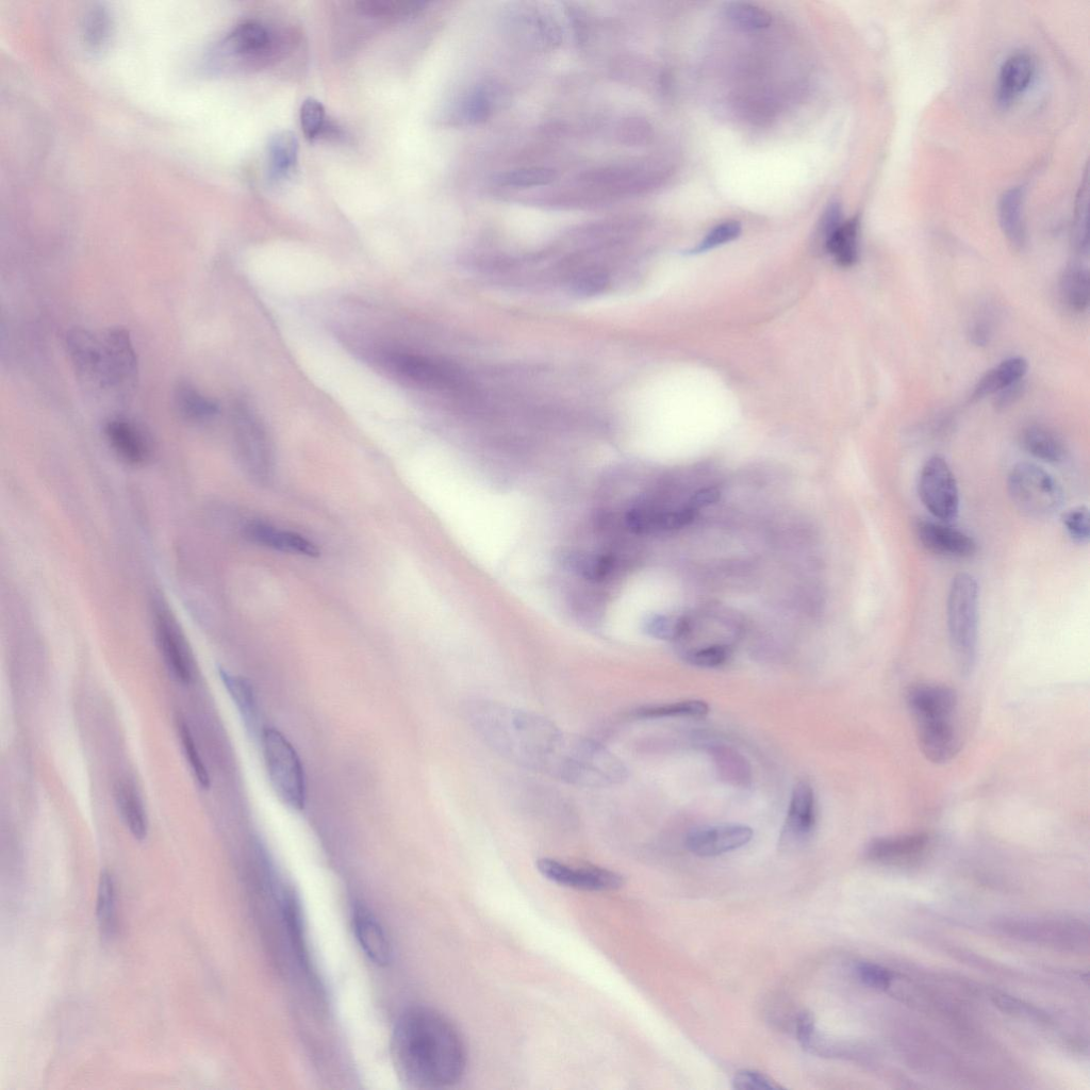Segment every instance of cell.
Segmentation results:
<instances>
[{
    "label": "cell",
    "instance_id": "obj_50",
    "mask_svg": "<svg viewBox=\"0 0 1090 1090\" xmlns=\"http://www.w3.org/2000/svg\"><path fill=\"white\" fill-rule=\"evenodd\" d=\"M844 222L842 219V209L839 203H832L828 209L823 213V217L820 222V235L825 241L834 233V231ZM824 241V243H825Z\"/></svg>",
    "mask_w": 1090,
    "mask_h": 1090
},
{
    "label": "cell",
    "instance_id": "obj_6",
    "mask_svg": "<svg viewBox=\"0 0 1090 1090\" xmlns=\"http://www.w3.org/2000/svg\"><path fill=\"white\" fill-rule=\"evenodd\" d=\"M261 743L269 780L275 795L293 811H303L306 804V779L299 754L284 734L264 729Z\"/></svg>",
    "mask_w": 1090,
    "mask_h": 1090
},
{
    "label": "cell",
    "instance_id": "obj_53",
    "mask_svg": "<svg viewBox=\"0 0 1090 1090\" xmlns=\"http://www.w3.org/2000/svg\"><path fill=\"white\" fill-rule=\"evenodd\" d=\"M607 284V278L602 274H589L578 280L576 288L578 292L594 294L602 291Z\"/></svg>",
    "mask_w": 1090,
    "mask_h": 1090
},
{
    "label": "cell",
    "instance_id": "obj_29",
    "mask_svg": "<svg viewBox=\"0 0 1090 1090\" xmlns=\"http://www.w3.org/2000/svg\"><path fill=\"white\" fill-rule=\"evenodd\" d=\"M708 752L713 757L719 778L736 787H748L752 782L751 767L745 757L736 750L712 743Z\"/></svg>",
    "mask_w": 1090,
    "mask_h": 1090
},
{
    "label": "cell",
    "instance_id": "obj_22",
    "mask_svg": "<svg viewBox=\"0 0 1090 1090\" xmlns=\"http://www.w3.org/2000/svg\"><path fill=\"white\" fill-rule=\"evenodd\" d=\"M1025 190L1014 187L1004 192L998 205L1001 229L1007 240L1016 250H1023L1027 245V227L1023 218Z\"/></svg>",
    "mask_w": 1090,
    "mask_h": 1090
},
{
    "label": "cell",
    "instance_id": "obj_34",
    "mask_svg": "<svg viewBox=\"0 0 1090 1090\" xmlns=\"http://www.w3.org/2000/svg\"><path fill=\"white\" fill-rule=\"evenodd\" d=\"M1063 302L1073 311L1083 312L1089 305V273L1080 264L1067 268L1061 278Z\"/></svg>",
    "mask_w": 1090,
    "mask_h": 1090
},
{
    "label": "cell",
    "instance_id": "obj_26",
    "mask_svg": "<svg viewBox=\"0 0 1090 1090\" xmlns=\"http://www.w3.org/2000/svg\"><path fill=\"white\" fill-rule=\"evenodd\" d=\"M1020 442L1023 450L1049 464H1060L1067 457L1063 440L1043 426L1032 425L1023 429Z\"/></svg>",
    "mask_w": 1090,
    "mask_h": 1090
},
{
    "label": "cell",
    "instance_id": "obj_20",
    "mask_svg": "<svg viewBox=\"0 0 1090 1090\" xmlns=\"http://www.w3.org/2000/svg\"><path fill=\"white\" fill-rule=\"evenodd\" d=\"M157 637L164 663L170 673L179 683L189 685L192 681V667L185 642L173 621L164 613L157 617Z\"/></svg>",
    "mask_w": 1090,
    "mask_h": 1090
},
{
    "label": "cell",
    "instance_id": "obj_51",
    "mask_svg": "<svg viewBox=\"0 0 1090 1090\" xmlns=\"http://www.w3.org/2000/svg\"><path fill=\"white\" fill-rule=\"evenodd\" d=\"M721 498V492L718 488L709 487L701 489L692 495L689 501L688 507L698 511L701 508H705L709 505L717 503Z\"/></svg>",
    "mask_w": 1090,
    "mask_h": 1090
},
{
    "label": "cell",
    "instance_id": "obj_32",
    "mask_svg": "<svg viewBox=\"0 0 1090 1090\" xmlns=\"http://www.w3.org/2000/svg\"><path fill=\"white\" fill-rule=\"evenodd\" d=\"M354 5L360 14L368 18L400 21L417 15L426 4L421 0H360Z\"/></svg>",
    "mask_w": 1090,
    "mask_h": 1090
},
{
    "label": "cell",
    "instance_id": "obj_12",
    "mask_svg": "<svg viewBox=\"0 0 1090 1090\" xmlns=\"http://www.w3.org/2000/svg\"><path fill=\"white\" fill-rule=\"evenodd\" d=\"M384 362L395 374L422 387H451L458 379L450 367L423 356L399 352L387 353Z\"/></svg>",
    "mask_w": 1090,
    "mask_h": 1090
},
{
    "label": "cell",
    "instance_id": "obj_43",
    "mask_svg": "<svg viewBox=\"0 0 1090 1090\" xmlns=\"http://www.w3.org/2000/svg\"><path fill=\"white\" fill-rule=\"evenodd\" d=\"M1062 523L1069 538L1078 544H1087L1090 539V515L1086 506L1067 510L1062 516Z\"/></svg>",
    "mask_w": 1090,
    "mask_h": 1090
},
{
    "label": "cell",
    "instance_id": "obj_28",
    "mask_svg": "<svg viewBox=\"0 0 1090 1090\" xmlns=\"http://www.w3.org/2000/svg\"><path fill=\"white\" fill-rule=\"evenodd\" d=\"M860 217L844 221L825 241V249L842 268L853 267L860 254Z\"/></svg>",
    "mask_w": 1090,
    "mask_h": 1090
},
{
    "label": "cell",
    "instance_id": "obj_41",
    "mask_svg": "<svg viewBox=\"0 0 1090 1090\" xmlns=\"http://www.w3.org/2000/svg\"><path fill=\"white\" fill-rule=\"evenodd\" d=\"M178 733L180 736L181 745H183L184 752L190 768L193 772L194 778L196 779L198 785H200L203 789H208L210 787L208 770L203 763L200 752H198L195 746L191 731L189 730L188 725L184 721H178Z\"/></svg>",
    "mask_w": 1090,
    "mask_h": 1090
},
{
    "label": "cell",
    "instance_id": "obj_18",
    "mask_svg": "<svg viewBox=\"0 0 1090 1090\" xmlns=\"http://www.w3.org/2000/svg\"><path fill=\"white\" fill-rule=\"evenodd\" d=\"M111 448L127 464L139 466L151 456V443L144 429L125 418H113L105 426Z\"/></svg>",
    "mask_w": 1090,
    "mask_h": 1090
},
{
    "label": "cell",
    "instance_id": "obj_5",
    "mask_svg": "<svg viewBox=\"0 0 1090 1090\" xmlns=\"http://www.w3.org/2000/svg\"><path fill=\"white\" fill-rule=\"evenodd\" d=\"M275 33L258 21H246L218 43L209 56L213 71H237L266 68L282 53Z\"/></svg>",
    "mask_w": 1090,
    "mask_h": 1090
},
{
    "label": "cell",
    "instance_id": "obj_25",
    "mask_svg": "<svg viewBox=\"0 0 1090 1090\" xmlns=\"http://www.w3.org/2000/svg\"><path fill=\"white\" fill-rule=\"evenodd\" d=\"M1028 369V361L1025 358L1015 357L1001 362L998 367L990 370L980 379L972 392V400H982L986 396L997 394L1003 389L1022 381Z\"/></svg>",
    "mask_w": 1090,
    "mask_h": 1090
},
{
    "label": "cell",
    "instance_id": "obj_42",
    "mask_svg": "<svg viewBox=\"0 0 1090 1090\" xmlns=\"http://www.w3.org/2000/svg\"><path fill=\"white\" fill-rule=\"evenodd\" d=\"M741 231V225L736 221L719 224L710 230L705 238L698 245L687 251L686 254L699 255L717 249V247L721 245L736 240L740 236Z\"/></svg>",
    "mask_w": 1090,
    "mask_h": 1090
},
{
    "label": "cell",
    "instance_id": "obj_3",
    "mask_svg": "<svg viewBox=\"0 0 1090 1090\" xmlns=\"http://www.w3.org/2000/svg\"><path fill=\"white\" fill-rule=\"evenodd\" d=\"M66 346L77 376L86 388L119 396L134 388L138 359L127 330L110 328L96 335L75 328L66 337Z\"/></svg>",
    "mask_w": 1090,
    "mask_h": 1090
},
{
    "label": "cell",
    "instance_id": "obj_31",
    "mask_svg": "<svg viewBox=\"0 0 1090 1090\" xmlns=\"http://www.w3.org/2000/svg\"><path fill=\"white\" fill-rule=\"evenodd\" d=\"M174 402L180 416L190 421H206L219 412V405L208 399L188 382H180L174 392Z\"/></svg>",
    "mask_w": 1090,
    "mask_h": 1090
},
{
    "label": "cell",
    "instance_id": "obj_38",
    "mask_svg": "<svg viewBox=\"0 0 1090 1090\" xmlns=\"http://www.w3.org/2000/svg\"><path fill=\"white\" fill-rule=\"evenodd\" d=\"M725 16L735 26L745 30L767 28L771 15L757 6L747 3H731L725 8Z\"/></svg>",
    "mask_w": 1090,
    "mask_h": 1090
},
{
    "label": "cell",
    "instance_id": "obj_8",
    "mask_svg": "<svg viewBox=\"0 0 1090 1090\" xmlns=\"http://www.w3.org/2000/svg\"><path fill=\"white\" fill-rule=\"evenodd\" d=\"M918 494L923 506L936 520L950 523L959 516V485L945 458L933 456L923 465Z\"/></svg>",
    "mask_w": 1090,
    "mask_h": 1090
},
{
    "label": "cell",
    "instance_id": "obj_14",
    "mask_svg": "<svg viewBox=\"0 0 1090 1090\" xmlns=\"http://www.w3.org/2000/svg\"><path fill=\"white\" fill-rule=\"evenodd\" d=\"M1036 76V61L1025 51L1013 53L1000 66L996 103L1001 109L1012 107L1033 84Z\"/></svg>",
    "mask_w": 1090,
    "mask_h": 1090
},
{
    "label": "cell",
    "instance_id": "obj_11",
    "mask_svg": "<svg viewBox=\"0 0 1090 1090\" xmlns=\"http://www.w3.org/2000/svg\"><path fill=\"white\" fill-rule=\"evenodd\" d=\"M915 533L922 547L938 556L966 559L978 551L976 540L948 523L921 519L915 524Z\"/></svg>",
    "mask_w": 1090,
    "mask_h": 1090
},
{
    "label": "cell",
    "instance_id": "obj_36",
    "mask_svg": "<svg viewBox=\"0 0 1090 1090\" xmlns=\"http://www.w3.org/2000/svg\"><path fill=\"white\" fill-rule=\"evenodd\" d=\"M557 172L549 168H526L501 173L494 177V183L503 187L532 188L548 186L557 179Z\"/></svg>",
    "mask_w": 1090,
    "mask_h": 1090
},
{
    "label": "cell",
    "instance_id": "obj_21",
    "mask_svg": "<svg viewBox=\"0 0 1090 1090\" xmlns=\"http://www.w3.org/2000/svg\"><path fill=\"white\" fill-rule=\"evenodd\" d=\"M353 923L362 951L376 965H388L391 961L392 949L381 923L363 907L356 908Z\"/></svg>",
    "mask_w": 1090,
    "mask_h": 1090
},
{
    "label": "cell",
    "instance_id": "obj_9",
    "mask_svg": "<svg viewBox=\"0 0 1090 1090\" xmlns=\"http://www.w3.org/2000/svg\"><path fill=\"white\" fill-rule=\"evenodd\" d=\"M537 868L552 883L576 890L600 893L619 889L624 884L622 875L613 870L596 866H572L553 858H541L537 862Z\"/></svg>",
    "mask_w": 1090,
    "mask_h": 1090
},
{
    "label": "cell",
    "instance_id": "obj_13",
    "mask_svg": "<svg viewBox=\"0 0 1090 1090\" xmlns=\"http://www.w3.org/2000/svg\"><path fill=\"white\" fill-rule=\"evenodd\" d=\"M753 838V830L742 824H720L691 831L685 840L693 854L712 857L745 847Z\"/></svg>",
    "mask_w": 1090,
    "mask_h": 1090
},
{
    "label": "cell",
    "instance_id": "obj_39",
    "mask_svg": "<svg viewBox=\"0 0 1090 1090\" xmlns=\"http://www.w3.org/2000/svg\"><path fill=\"white\" fill-rule=\"evenodd\" d=\"M494 103V95L489 87H480L471 93L462 105V117L473 124L483 123L489 119Z\"/></svg>",
    "mask_w": 1090,
    "mask_h": 1090
},
{
    "label": "cell",
    "instance_id": "obj_52",
    "mask_svg": "<svg viewBox=\"0 0 1090 1090\" xmlns=\"http://www.w3.org/2000/svg\"><path fill=\"white\" fill-rule=\"evenodd\" d=\"M1023 390H1025V385L1020 381L998 392V398L995 402L996 408L1003 410L1012 406L1021 398Z\"/></svg>",
    "mask_w": 1090,
    "mask_h": 1090
},
{
    "label": "cell",
    "instance_id": "obj_1",
    "mask_svg": "<svg viewBox=\"0 0 1090 1090\" xmlns=\"http://www.w3.org/2000/svg\"><path fill=\"white\" fill-rule=\"evenodd\" d=\"M473 728L495 752L528 770L586 788L622 784L629 770L598 741L567 733L527 710L475 701L469 712Z\"/></svg>",
    "mask_w": 1090,
    "mask_h": 1090
},
{
    "label": "cell",
    "instance_id": "obj_2",
    "mask_svg": "<svg viewBox=\"0 0 1090 1090\" xmlns=\"http://www.w3.org/2000/svg\"><path fill=\"white\" fill-rule=\"evenodd\" d=\"M390 1048L396 1076L408 1088H448L466 1075L464 1038L449 1018L429 1007H412L400 1017Z\"/></svg>",
    "mask_w": 1090,
    "mask_h": 1090
},
{
    "label": "cell",
    "instance_id": "obj_30",
    "mask_svg": "<svg viewBox=\"0 0 1090 1090\" xmlns=\"http://www.w3.org/2000/svg\"><path fill=\"white\" fill-rule=\"evenodd\" d=\"M220 676L229 696L239 710L246 729L253 736L257 735L259 731V713L252 685L243 677L231 674L224 669H220Z\"/></svg>",
    "mask_w": 1090,
    "mask_h": 1090
},
{
    "label": "cell",
    "instance_id": "obj_19",
    "mask_svg": "<svg viewBox=\"0 0 1090 1090\" xmlns=\"http://www.w3.org/2000/svg\"><path fill=\"white\" fill-rule=\"evenodd\" d=\"M815 825V792L807 782H801L792 792L783 840L788 844H801L812 835Z\"/></svg>",
    "mask_w": 1090,
    "mask_h": 1090
},
{
    "label": "cell",
    "instance_id": "obj_10",
    "mask_svg": "<svg viewBox=\"0 0 1090 1090\" xmlns=\"http://www.w3.org/2000/svg\"><path fill=\"white\" fill-rule=\"evenodd\" d=\"M1007 933L1038 944L1075 950L1088 947V929L1073 920L1014 921L1004 927Z\"/></svg>",
    "mask_w": 1090,
    "mask_h": 1090
},
{
    "label": "cell",
    "instance_id": "obj_54",
    "mask_svg": "<svg viewBox=\"0 0 1090 1090\" xmlns=\"http://www.w3.org/2000/svg\"><path fill=\"white\" fill-rule=\"evenodd\" d=\"M970 337L974 344L986 346L992 337V328L986 322H978L971 328Z\"/></svg>",
    "mask_w": 1090,
    "mask_h": 1090
},
{
    "label": "cell",
    "instance_id": "obj_40",
    "mask_svg": "<svg viewBox=\"0 0 1090 1090\" xmlns=\"http://www.w3.org/2000/svg\"><path fill=\"white\" fill-rule=\"evenodd\" d=\"M301 125L306 139L315 141L332 128L327 126L324 106L315 98H308L301 109Z\"/></svg>",
    "mask_w": 1090,
    "mask_h": 1090
},
{
    "label": "cell",
    "instance_id": "obj_48",
    "mask_svg": "<svg viewBox=\"0 0 1090 1090\" xmlns=\"http://www.w3.org/2000/svg\"><path fill=\"white\" fill-rule=\"evenodd\" d=\"M733 1087L738 1090H773L781 1088L763 1073L752 1070L737 1072L733 1080Z\"/></svg>",
    "mask_w": 1090,
    "mask_h": 1090
},
{
    "label": "cell",
    "instance_id": "obj_46",
    "mask_svg": "<svg viewBox=\"0 0 1090 1090\" xmlns=\"http://www.w3.org/2000/svg\"><path fill=\"white\" fill-rule=\"evenodd\" d=\"M652 130L646 121L641 119H627L619 127L621 142L629 145L646 143L651 138Z\"/></svg>",
    "mask_w": 1090,
    "mask_h": 1090
},
{
    "label": "cell",
    "instance_id": "obj_17",
    "mask_svg": "<svg viewBox=\"0 0 1090 1090\" xmlns=\"http://www.w3.org/2000/svg\"><path fill=\"white\" fill-rule=\"evenodd\" d=\"M953 719L917 722L919 746L924 756L934 764H947L959 754L961 740Z\"/></svg>",
    "mask_w": 1090,
    "mask_h": 1090
},
{
    "label": "cell",
    "instance_id": "obj_37",
    "mask_svg": "<svg viewBox=\"0 0 1090 1090\" xmlns=\"http://www.w3.org/2000/svg\"><path fill=\"white\" fill-rule=\"evenodd\" d=\"M644 631L656 639L677 641L691 632V622L686 617L655 615L644 622Z\"/></svg>",
    "mask_w": 1090,
    "mask_h": 1090
},
{
    "label": "cell",
    "instance_id": "obj_33",
    "mask_svg": "<svg viewBox=\"0 0 1090 1090\" xmlns=\"http://www.w3.org/2000/svg\"><path fill=\"white\" fill-rule=\"evenodd\" d=\"M96 919L99 931L104 938H111L117 932V889L112 874L104 870L99 878Z\"/></svg>",
    "mask_w": 1090,
    "mask_h": 1090
},
{
    "label": "cell",
    "instance_id": "obj_4",
    "mask_svg": "<svg viewBox=\"0 0 1090 1090\" xmlns=\"http://www.w3.org/2000/svg\"><path fill=\"white\" fill-rule=\"evenodd\" d=\"M979 585L969 573L957 574L950 585L947 624L957 668L968 676L977 662L979 639Z\"/></svg>",
    "mask_w": 1090,
    "mask_h": 1090
},
{
    "label": "cell",
    "instance_id": "obj_55",
    "mask_svg": "<svg viewBox=\"0 0 1090 1090\" xmlns=\"http://www.w3.org/2000/svg\"><path fill=\"white\" fill-rule=\"evenodd\" d=\"M91 18L88 35L90 36L92 43L95 44L96 42L103 40L107 26L104 20L101 19L103 18L101 13H94Z\"/></svg>",
    "mask_w": 1090,
    "mask_h": 1090
},
{
    "label": "cell",
    "instance_id": "obj_23",
    "mask_svg": "<svg viewBox=\"0 0 1090 1090\" xmlns=\"http://www.w3.org/2000/svg\"><path fill=\"white\" fill-rule=\"evenodd\" d=\"M246 537L251 541L277 551L296 553L308 557H318L320 551L306 538L299 534L282 532L263 524L252 523L246 527Z\"/></svg>",
    "mask_w": 1090,
    "mask_h": 1090
},
{
    "label": "cell",
    "instance_id": "obj_15",
    "mask_svg": "<svg viewBox=\"0 0 1090 1090\" xmlns=\"http://www.w3.org/2000/svg\"><path fill=\"white\" fill-rule=\"evenodd\" d=\"M931 845L923 833L885 836L873 839L866 849L868 860L883 865H908L921 860Z\"/></svg>",
    "mask_w": 1090,
    "mask_h": 1090
},
{
    "label": "cell",
    "instance_id": "obj_16",
    "mask_svg": "<svg viewBox=\"0 0 1090 1090\" xmlns=\"http://www.w3.org/2000/svg\"><path fill=\"white\" fill-rule=\"evenodd\" d=\"M906 703L916 722L953 719L957 696L947 686L918 684L907 691Z\"/></svg>",
    "mask_w": 1090,
    "mask_h": 1090
},
{
    "label": "cell",
    "instance_id": "obj_44",
    "mask_svg": "<svg viewBox=\"0 0 1090 1090\" xmlns=\"http://www.w3.org/2000/svg\"><path fill=\"white\" fill-rule=\"evenodd\" d=\"M731 651L724 644H713L692 650L685 655L686 662L699 668H717L728 662Z\"/></svg>",
    "mask_w": 1090,
    "mask_h": 1090
},
{
    "label": "cell",
    "instance_id": "obj_47",
    "mask_svg": "<svg viewBox=\"0 0 1090 1090\" xmlns=\"http://www.w3.org/2000/svg\"><path fill=\"white\" fill-rule=\"evenodd\" d=\"M856 973L865 985L878 990H886L890 986L891 980H893L888 970L869 963L858 965Z\"/></svg>",
    "mask_w": 1090,
    "mask_h": 1090
},
{
    "label": "cell",
    "instance_id": "obj_24",
    "mask_svg": "<svg viewBox=\"0 0 1090 1090\" xmlns=\"http://www.w3.org/2000/svg\"><path fill=\"white\" fill-rule=\"evenodd\" d=\"M299 159V141L290 131L277 132L268 146V178L272 184L284 183L295 171Z\"/></svg>",
    "mask_w": 1090,
    "mask_h": 1090
},
{
    "label": "cell",
    "instance_id": "obj_35",
    "mask_svg": "<svg viewBox=\"0 0 1090 1090\" xmlns=\"http://www.w3.org/2000/svg\"><path fill=\"white\" fill-rule=\"evenodd\" d=\"M708 713L709 706L706 702L688 700L672 704L643 707L637 710L636 716L640 719L702 718Z\"/></svg>",
    "mask_w": 1090,
    "mask_h": 1090
},
{
    "label": "cell",
    "instance_id": "obj_49",
    "mask_svg": "<svg viewBox=\"0 0 1090 1090\" xmlns=\"http://www.w3.org/2000/svg\"><path fill=\"white\" fill-rule=\"evenodd\" d=\"M797 1037L801 1046L809 1051L817 1035L815 1018L812 1013L803 1011L796 1021Z\"/></svg>",
    "mask_w": 1090,
    "mask_h": 1090
},
{
    "label": "cell",
    "instance_id": "obj_27",
    "mask_svg": "<svg viewBox=\"0 0 1090 1090\" xmlns=\"http://www.w3.org/2000/svg\"><path fill=\"white\" fill-rule=\"evenodd\" d=\"M114 799L127 829L137 840L143 841L148 834V820L143 803L134 786L119 782L114 788Z\"/></svg>",
    "mask_w": 1090,
    "mask_h": 1090
},
{
    "label": "cell",
    "instance_id": "obj_45",
    "mask_svg": "<svg viewBox=\"0 0 1090 1090\" xmlns=\"http://www.w3.org/2000/svg\"><path fill=\"white\" fill-rule=\"evenodd\" d=\"M1087 204L1088 183L1086 178L1084 180V184L1081 186L1078 195L1075 226H1073V238H1075V245L1077 247V250L1081 253H1087L1088 251Z\"/></svg>",
    "mask_w": 1090,
    "mask_h": 1090
},
{
    "label": "cell",
    "instance_id": "obj_7",
    "mask_svg": "<svg viewBox=\"0 0 1090 1090\" xmlns=\"http://www.w3.org/2000/svg\"><path fill=\"white\" fill-rule=\"evenodd\" d=\"M1007 490L1015 506L1029 517L1047 519L1063 508L1062 485L1033 462H1019L1007 478Z\"/></svg>",
    "mask_w": 1090,
    "mask_h": 1090
}]
</instances>
